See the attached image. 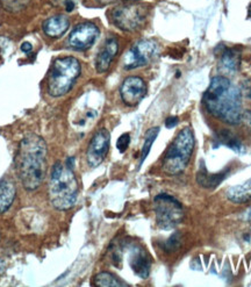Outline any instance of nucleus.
<instances>
[{
	"instance_id": "nucleus-18",
	"label": "nucleus",
	"mask_w": 251,
	"mask_h": 287,
	"mask_svg": "<svg viewBox=\"0 0 251 287\" xmlns=\"http://www.w3.org/2000/svg\"><path fill=\"white\" fill-rule=\"evenodd\" d=\"M227 198L234 204H246L251 201V178L246 183L230 187L227 191Z\"/></svg>"
},
{
	"instance_id": "nucleus-23",
	"label": "nucleus",
	"mask_w": 251,
	"mask_h": 287,
	"mask_svg": "<svg viewBox=\"0 0 251 287\" xmlns=\"http://www.w3.org/2000/svg\"><path fill=\"white\" fill-rule=\"evenodd\" d=\"M129 143H130V135H129L128 133H125V134H122L120 138H119L117 142V148L119 149V151L124 153L126 150L128 149Z\"/></svg>"
},
{
	"instance_id": "nucleus-4",
	"label": "nucleus",
	"mask_w": 251,
	"mask_h": 287,
	"mask_svg": "<svg viewBox=\"0 0 251 287\" xmlns=\"http://www.w3.org/2000/svg\"><path fill=\"white\" fill-rule=\"evenodd\" d=\"M80 73L82 65L76 57L64 56L55 58L47 77V92L49 96L54 98L65 96L75 85Z\"/></svg>"
},
{
	"instance_id": "nucleus-27",
	"label": "nucleus",
	"mask_w": 251,
	"mask_h": 287,
	"mask_svg": "<svg viewBox=\"0 0 251 287\" xmlns=\"http://www.w3.org/2000/svg\"><path fill=\"white\" fill-rule=\"evenodd\" d=\"M64 6H65L66 12H72V10L75 9V2H73L72 0H66V1L64 2Z\"/></svg>"
},
{
	"instance_id": "nucleus-8",
	"label": "nucleus",
	"mask_w": 251,
	"mask_h": 287,
	"mask_svg": "<svg viewBox=\"0 0 251 287\" xmlns=\"http://www.w3.org/2000/svg\"><path fill=\"white\" fill-rule=\"evenodd\" d=\"M158 54V44L153 40H142L129 49L124 57V68L134 70L148 65Z\"/></svg>"
},
{
	"instance_id": "nucleus-5",
	"label": "nucleus",
	"mask_w": 251,
	"mask_h": 287,
	"mask_svg": "<svg viewBox=\"0 0 251 287\" xmlns=\"http://www.w3.org/2000/svg\"><path fill=\"white\" fill-rule=\"evenodd\" d=\"M195 139L191 128H184L164 153L162 169L165 173L174 176L186 169L194 151Z\"/></svg>"
},
{
	"instance_id": "nucleus-14",
	"label": "nucleus",
	"mask_w": 251,
	"mask_h": 287,
	"mask_svg": "<svg viewBox=\"0 0 251 287\" xmlns=\"http://www.w3.org/2000/svg\"><path fill=\"white\" fill-rule=\"evenodd\" d=\"M70 27V20L68 16L62 15H54L48 17L47 20L43 21L42 23V29L43 33L47 35L48 37L51 38H59L68 31Z\"/></svg>"
},
{
	"instance_id": "nucleus-30",
	"label": "nucleus",
	"mask_w": 251,
	"mask_h": 287,
	"mask_svg": "<svg viewBox=\"0 0 251 287\" xmlns=\"http://www.w3.org/2000/svg\"><path fill=\"white\" fill-rule=\"evenodd\" d=\"M246 120H247L248 124L251 126V112H249V113L246 114Z\"/></svg>"
},
{
	"instance_id": "nucleus-29",
	"label": "nucleus",
	"mask_w": 251,
	"mask_h": 287,
	"mask_svg": "<svg viewBox=\"0 0 251 287\" xmlns=\"http://www.w3.org/2000/svg\"><path fill=\"white\" fill-rule=\"evenodd\" d=\"M5 268H6L5 262H3L1 258H0V275L3 274V271H5Z\"/></svg>"
},
{
	"instance_id": "nucleus-24",
	"label": "nucleus",
	"mask_w": 251,
	"mask_h": 287,
	"mask_svg": "<svg viewBox=\"0 0 251 287\" xmlns=\"http://www.w3.org/2000/svg\"><path fill=\"white\" fill-rule=\"evenodd\" d=\"M9 47V40L5 36H0V59L2 58V55Z\"/></svg>"
},
{
	"instance_id": "nucleus-16",
	"label": "nucleus",
	"mask_w": 251,
	"mask_h": 287,
	"mask_svg": "<svg viewBox=\"0 0 251 287\" xmlns=\"http://www.w3.org/2000/svg\"><path fill=\"white\" fill-rule=\"evenodd\" d=\"M16 195V187L9 178L0 180V214L8 211Z\"/></svg>"
},
{
	"instance_id": "nucleus-21",
	"label": "nucleus",
	"mask_w": 251,
	"mask_h": 287,
	"mask_svg": "<svg viewBox=\"0 0 251 287\" xmlns=\"http://www.w3.org/2000/svg\"><path fill=\"white\" fill-rule=\"evenodd\" d=\"M159 134V127H152L150 128L148 132H146L145 138H144V143H143L142 150H141V159H139V166L142 165L143 162H144L146 157H148L150 149L155 142V140L157 139V136Z\"/></svg>"
},
{
	"instance_id": "nucleus-3",
	"label": "nucleus",
	"mask_w": 251,
	"mask_h": 287,
	"mask_svg": "<svg viewBox=\"0 0 251 287\" xmlns=\"http://www.w3.org/2000/svg\"><path fill=\"white\" fill-rule=\"evenodd\" d=\"M79 185L72 167L57 162L52 166L49 179L48 195L50 204L57 211H69L75 206Z\"/></svg>"
},
{
	"instance_id": "nucleus-32",
	"label": "nucleus",
	"mask_w": 251,
	"mask_h": 287,
	"mask_svg": "<svg viewBox=\"0 0 251 287\" xmlns=\"http://www.w3.org/2000/svg\"><path fill=\"white\" fill-rule=\"evenodd\" d=\"M247 219H248V221L251 223V209L249 211V213H248V218Z\"/></svg>"
},
{
	"instance_id": "nucleus-22",
	"label": "nucleus",
	"mask_w": 251,
	"mask_h": 287,
	"mask_svg": "<svg viewBox=\"0 0 251 287\" xmlns=\"http://www.w3.org/2000/svg\"><path fill=\"white\" fill-rule=\"evenodd\" d=\"M29 0H1L3 8L8 12H17L27 6Z\"/></svg>"
},
{
	"instance_id": "nucleus-7",
	"label": "nucleus",
	"mask_w": 251,
	"mask_h": 287,
	"mask_svg": "<svg viewBox=\"0 0 251 287\" xmlns=\"http://www.w3.org/2000/svg\"><path fill=\"white\" fill-rule=\"evenodd\" d=\"M149 8L145 3H125L112 10L111 20L119 29L135 31L145 22Z\"/></svg>"
},
{
	"instance_id": "nucleus-28",
	"label": "nucleus",
	"mask_w": 251,
	"mask_h": 287,
	"mask_svg": "<svg viewBox=\"0 0 251 287\" xmlns=\"http://www.w3.org/2000/svg\"><path fill=\"white\" fill-rule=\"evenodd\" d=\"M99 3H103V5H107V3H112L115 1H120V0H97ZM128 1H136V0H128Z\"/></svg>"
},
{
	"instance_id": "nucleus-6",
	"label": "nucleus",
	"mask_w": 251,
	"mask_h": 287,
	"mask_svg": "<svg viewBox=\"0 0 251 287\" xmlns=\"http://www.w3.org/2000/svg\"><path fill=\"white\" fill-rule=\"evenodd\" d=\"M156 223L160 229L170 230L176 228L184 219V208L172 195L160 193L153 199Z\"/></svg>"
},
{
	"instance_id": "nucleus-25",
	"label": "nucleus",
	"mask_w": 251,
	"mask_h": 287,
	"mask_svg": "<svg viewBox=\"0 0 251 287\" xmlns=\"http://www.w3.org/2000/svg\"><path fill=\"white\" fill-rule=\"evenodd\" d=\"M178 122H179V119L177 117H169L165 120V127L169 129L174 128L178 125Z\"/></svg>"
},
{
	"instance_id": "nucleus-17",
	"label": "nucleus",
	"mask_w": 251,
	"mask_h": 287,
	"mask_svg": "<svg viewBox=\"0 0 251 287\" xmlns=\"http://www.w3.org/2000/svg\"><path fill=\"white\" fill-rule=\"evenodd\" d=\"M241 64V56L240 52L236 49L226 48L223 49L221 56H220L219 66L222 72L233 73L236 72L240 69Z\"/></svg>"
},
{
	"instance_id": "nucleus-9",
	"label": "nucleus",
	"mask_w": 251,
	"mask_h": 287,
	"mask_svg": "<svg viewBox=\"0 0 251 287\" xmlns=\"http://www.w3.org/2000/svg\"><path fill=\"white\" fill-rule=\"evenodd\" d=\"M100 30L97 24L90 21L82 22L73 28L69 36V45L77 51H85L96 43Z\"/></svg>"
},
{
	"instance_id": "nucleus-12",
	"label": "nucleus",
	"mask_w": 251,
	"mask_h": 287,
	"mask_svg": "<svg viewBox=\"0 0 251 287\" xmlns=\"http://www.w3.org/2000/svg\"><path fill=\"white\" fill-rule=\"evenodd\" d=\"M129 265L137 277L142 279L149 277L150 269H151V260L143 248L138 246L132 247L130 255H129Z\"/></svg>"
},
{
	"instance_id": "nucleus-11",
	"label": "nucleus",
	"mask_w": 251,
	"mask_h": 287,
	"mask_svg": "<svg viewBox=\"0 0 251 287\" xmlns=\"http://www.w3.org/2000/svg\"><path fill=\"white\" fill-rule=\"evenodd\" d=\"M146 94V84L141 77H127L121 84L120 96L125 105L129 107L137 106Z\"/></svg>"
},
{
	"instance_id": "nucleus-19",
	"label": "nucleus",
	"mask_w": 251,
	"mask_h": 287,
	"mask_svg": "<svg viewBox=\"0 0 251 287\" xmlns=\"http://www.w3.org/2000/svg\"><path fill=\"white\" fill-rule=\"evenodd\" d=\"M93 284L100 287H119V286H128L126 283L119 281L114 275L110 272H100L94 277Z\"/></svg>"
},
{
	"instance_id": "nucleus-2",
	"label": "nucleus",
	"mask_w": 251,
	"mask_h": 287,
	"mask_svg": "<svg viewBox=\"0 0 251 287\" xmlns=\"http://www.w3.org/2000/svg\"><path fill=\"white\" fill-rule=\"evenodd\" d=\"M207 111L229 125L240 124L242 118V94L225 76H216L204 96Z\"/></svg>"
},
{
	"instance_id": "nucleus-26",
	"label": "nucleus",
	"mask_w": 251,
	"mask_h": 287,
	"mask_svg": "<svg viewBox=\"0 0 251 287\" xmlns=\"http://www.w3.org/2000/svg\"><path fill=\"white\" fill-rule=\"evenodd\" d=\"M21 50H22L24 54H28V52L33 50V45H31L29 42H23V43L21 44Z\"/></svg>"
},
{
	"instance_id": "nucleus-10",
	"label": "nucleus",
	"mask_w": 251,
	"mask_h": 287,
	"mask_svg": "<svg viewBox=\"0 0 251 287\" xmlns=\"http://www.w3.org/2000/svg\"><path fill=\"white\" fill-rule=\"evenodd\" d=\"M111 144V135L107 129H99L91 139L87 146L86 159L91 167L99 166L106 158Z\"/></svg>"
},
{
	"instance_id": "nucleus-33",
	"label": "nucleus",
	"mask_w": 251,
	"mask_h": 287,
	"mask_svg": "<svg viewBox=\"0 0 251 287\" xmlns=\"http://www.w3.org/2000/svg\"><path fill=\"white\" fill-rule=\"evenodd\" d=\"M0 240H1V236H0Z\"/></svg>"
},
{
	"instance_id": "nucleus-15",
	"label": "nucleus",
	"mask_w": 251,
	"mask_h": 287,
	"mask_svg": "<svg viewBox=\"0 0 251 287\" xmlns=\"http://www.w3.org/2000/svg\"><path fill=\"white\" fill-rule=\"evenodd\" d=\"M228 172L229 170L221 171V172L219 173H211L207 169H206L204 162L201 160L200 167H199V171L197 173V183L202 187L214 188L222 183L223 179L227 177V174H228Z\"/></svg>"
},
{
	"instance_id": "nucleus-31",
	"label": "nucleus",
	"mask_w": 251,
	"mask_h": 287,
	"mask_svg": "<svg viewBox=\"0 0 251 287\" xmlns=\"http://www.w3.org/2000/svg\"><path fill=\"white\" fill-rule=\"evenodd\" d=\"M248 17H249V19H251V3H250V6H249V9H248Z\"/></svg>"
},
{
	"instance_id": "nucleus-20",
	"label": "nucleus",
	"mask_w": 251,
	"mask_h": 287,
	"mask_svg": "<svg viewBox=\"0 0 251 287\" xmlns=\"http://www.w3.org/2000/svg\"><path fill=\"white\" fill-rule=\"evenodd\" d=\"M216 141H218L220 144L228 146V148L235 150L237 152L242 151V144H241L240 140L236 139L235 136L228 131H222L218 133V135H216Z\"/></svg>"
},
{
	"instance_id": "nucleus-1",
	"label": "nucleus",
	"mask_w": 251,
	"mask_h": 287,
	"mask_svg": "<svg viewBox=\"0 0 251 287\" xmlns=\"http://www.w3.org/2000/svg\"><path fill=\"white\" fill-rule=\"evenodd\" d=\"M47 155V143L41 136L28 134L21 140L15 156V171L26 190L35 191L43 183Z\"/></svg>"
},
{
	"instance_id": "nucleus-13",
	"label": "nucleus",
	"mask_w": 251,
	"mask_h": 287,
	"mask_svg": "<svg viewBox=\"0 0 251 287\" xmlns=\"http://www.w3.org/2000/svg\"><path fill=\"white\" fill-rule=\"evenodd\" d=\"M119 51V42L115 37H108L96 58L97 72H106Z\"/></svg>"
}]
</instances>
